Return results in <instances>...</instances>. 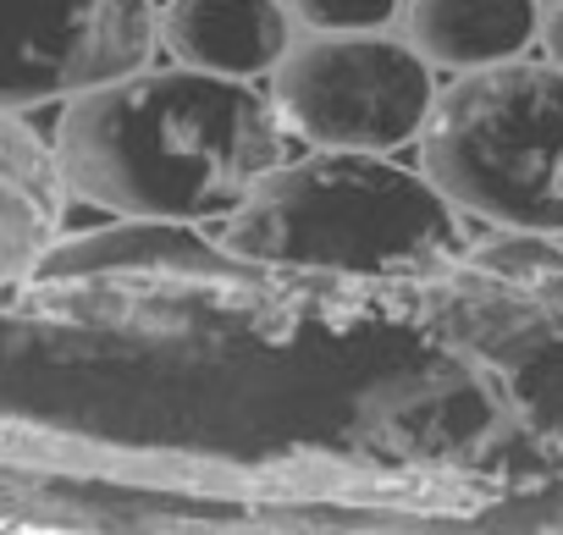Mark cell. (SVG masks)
I'll return each mask as SVG.
<instances>
[{
	"label": "cell",
	"mask_w": 563,
	"mask_h": 535,
	"mask_svg": "<svg viewBox=\"0 0 563 535\" xmlns=\"http://www.w3.org/2000/svg\"><path fill=\"white\" fill-rule=\"evenodd\" d=\"M67 215V177L56 166V149L0 111V288L29 282L34 265L62 237Z\"/></svg>",
	"instance_id": "ba28073f"
},
{
	"label": "cell",
	"mask_w": 563,
	"mask_h": 535,
	"mask_svg": "<svg viewBox=\"0 0 563 535\" xmlns=\"http://www.w3.org/2000/svg\"><path fill=\"white\" fill-rule=\"evenodd\" d=\"M420 171L464 215L514 237H563V67L492 62L459 73L420 122Z\"/></svg>",
	"instance_id": "3957f363"
},
{
	"label": "cell",
	"mask_w": 563,
	"mask_h": 535,
	"mask_svg": "<svg viewBox=\"0 0 563 535\" xmlns=\"http://www.w3.org/2000/svg\"><path fill=\"white\" fill-rule=\"evenodd\" d=\"M221 243L265 271L420 282L459 259L464 232L426 171L371 149H316L276 160L221 215Z\"/></svg>",
	"instance_id": "7a4b0ae2"
},
{
	"label": "cell",
	"mask_w": 563,
	"mask_h": 535,
	"mask_svg": "<svg viewBox=\"0 0 563 535\" xmlns=\"http://www.w3.org/2000/svg\"><path fill=\"white\" fill-rule=\"evenodd\" d=\"M155 29L183 67L221 78H271L276 62L294 51V23L282 0H166Z\"/></svg>",
	"instance_id": "52a82bcc"
},
{
	"label": "cell",
	"mask_w": 563,
	"mask_h": 535,
	"mask_svg": "<svg viewBox=\"0 0 563 535\" xmlns=\"http://www.w3.org/2000/svg\"><path fill=\"white\" fill-rule=\"evenodd\" d=\"M404 0H299V18L316 34H343V29H382L398 18Z\"/></svg>",
	"instance_id": "30bf717a"
},
{
	"label": "cell",
	"mask_w": 563,
	"mask_h": 535,
	"mask_svg": "<svg viewBox=\"0 0 563 535\" xmlns=\"http://www.w3.org/2000/svg\"><path fill=\"white\" fill-rule=\"evenodd\" d=\"M536 40H547V56L563 67V0H552V12L541 18V34Z\"/></svg>",
	"instance_id": "8fae6325"
},
{
	"label": "cell",
	"mask_w": 563,
	"mask_h": 535,
	"mask_svg": "<svg viewBox=\"0 0 563 535\" xmlns=\"http://www.w3.org/2000/svg\"><path fill=\"white\" fill-rule=\"evenodd\" d=\"M271 105L282 127L310 149H371L393 155L420 138L437 78L431 62L387 40L382 29H343L294 45L271 73Z\"/></svg>",
	"instance_id": "5b68a950"
},
{
	"label": "cell",
	"mask_w": 563,
	"mask_h": 535,
	"mask_svg": "<svg viewBox=\"0 0 563 535\" xmlns=\"http://www.w3.org/2000/svg\"><path fill=\"white\" fill-rule=\"evenodd\" d=\"M150 0H0V111L67 105L155 56Z\"/></svg>",
	"instance_id": "8992f818"
},
{
	"label": "cell",
	"mask_w": 563,
	"mask_h": 535,
	"mask_svg": "<svg viewBox=\"0 0 563 535\" xmlns=\"http://www.w3.org/2000/svg\"><path fill=\"white\" fill-rule=\"evenodd\" d=\"M67 193L122 221H221L288 149L260 78L133 67L67 100L56 122Z\"/></svg>",
	"instance_id": "6da1fadb"
},
{
	"label": "cell",
	"mask_w": 563,
	"mask_h": 535,
	"mask_svg": "<svg viewBox=\"0 0 563 535\" xmlns=\"http://www.w3.org/2000/svg\"><path fill=\"white\" fill-rule=\"evenodd\" d=\"M34 288H45L51 304H73L78 315H106L122 304L128 321L161 315V321H194V315H227L260 288V265L238 259L227 243L205 248L183 232V221H133L117 232L51 243V254L34 265Z\"/></svg>",
	"instance_id": "277c9868"
},
{
	"label": "cell",
	"mask_w": 563,
	"mask_h": 535,
	"mask_svg": "<svg viewBox=\"0 0 563 535\" xmlns=\"http://www.w3.org/2000/svg\"><path fill=\"white\" fill-rule=\"evenodd\" d=\"M536 0H409V45L448 73L514 62L536 45Z\"/></svg>",
	"instance_id": "9c48e42d"
}]
</instances>
